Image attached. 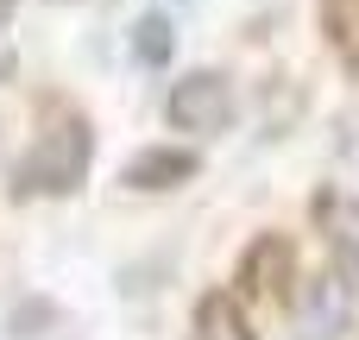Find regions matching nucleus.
Listing matches in <instances>:
<instances>
[{
	"mask_svg": "<svg viewBox=\"0 0 359 340\" xmlns=\"http://www.w3.org/2000/svg\"><path fill=\"white\" fill-rule=\"evenodd\" d=\"M322 32H328L334 57L359 69V0H322Z\"/></svg>",
	"mask_w": 359,
	"mask_h": 340,
	"instance_id": "1a4fd4ad",
	"label": "nucleus"
},
{
	"mask_svg": "<svg viewBox=\"0 0 359 340\" xmlns=\"http://www.w3.org/2000/svg\"><path fill=\"white\" fill-rule=\"evenodd\" d=\"M164 120L177 126V132H221L227 120H233V88H227V76L221 69H189L177 88H170V101H164Z\"/></svg>",
	"mask_w": 359,
	"mask_h": 340,
	"instance_id": "f03ea898",
	"label": "nucleus"
},
{
	"mask_svg": "<svg viewBox=\"0 0 359 340\" xmlns=\"http://www.w3.org/2000/svg\"><path fill=\"white\" fill-rule=\"evenodd\" d=\"M13 6H19V0H0V25H6V19H13Z\"/></svg>",
	"mask_w": 359,
	"mask_h": 340,
	"instance_id": "9b49d317",
	"label": "nucleus"
},
{
	"mask_svg": "<svg viewBox=\"0 0 359 340\" xmlns=\"http://www.w3.org/2000/svg\"><path fill=\"white\" fill-rule=\"evenodd\" d=\"M88 164H95V132H88V120L50 107L44 126H38V139H32V151L13 164V196H19V202H32V196H69V189H82Z\"/></svg>",
	"mask_w": 359,
	"mask_h": 340,
	"instance_id": "f257e3e1",
	"label": "nucleus"
},
{
	"mask_svg": "<svg viewBox=\"0 0 359 340\" xmlns=\"http://www.w3.org/2000/svg\"><path fill=\"white\" fill-rule=\"evenodd\" d=\"M202 170V158L189 151V145H151V151H139L133 164H126V189H139V196H158V189H177V183H189Z\"/></svg>",
	"mask_w": 359,
	"mask_h": 340,
	"instance_id": "423d86ee",
	"label": "nucleus"
},
{
	"mask_svg": "<svg viewBox=\"0 0 359 340\" xmlns=\"http://www.w3.org/2000/svg\"><path fill=\"white\" fill-rule=\"evenodd\" d=\"M13 69H19V57H13V50L0 44V82H13Z\"/></svg>",
	"mask_w": 359,
	"mask_h": 340,
	"instance_id": "9d476101",
	"label": "nucleus"
},
{
	"mask_svg": "<svg viewBox=\"0 0 359 340\" xmlns=\"http://www.w3.org/2000/svg\"><path fill=\"white\" fill-rule=\"evenodd\" d=\"M196 340H252V322H246L240 297L208 290V297L196 303Z\"/></svg>",
	"mask_w": 359,
	"mask_h": 340,
	"instance_id": "0eeeda50",
	"label": "nucleus"
},
{
	"mask_svg": "<svg viewBox=\"0 0 359 340\" xmlns=\"http://www.w3.org/2000/svg\"><path fill=\"white\" fill-rule=\"evenodd\" d=\"M133 57H139L145 69H164V63L177 57V25H170V13H139V19H133Z\"/></svg>",
	"mask_w": 359,
	"mask_h": 340,
	"instance_id": "6e6552de",
	"label": "nucleus"
},
{
	"mask_svg": "<svg viewBox=\"0 0 359 340\" xmlns=\"http://www.w3.org/2000/svg\"><path fill=\"white\" fill-rule=\"evenodd\" d=\"M347 328H353V290L334 271L309 278V290L297 297V340H341Z\"/></svg>",
	"mask_w": 359,
	"mask_h": 340,
	"instance_id": "7ed1b4c3",
	"label": "nucleus"
},
{
	"mask_svg": "<svg viewBox=\"0 0 359 340\" xmlns=\"http://www.w3.org/2000/svg\"><path fill=\"white\" fill-rule=\"evenodd\" d=\"M316 227H322V240L334 252V278L347 290H359V202L341 196V189H322L316 196Z\"/></svg>",
	"mask_w": 359,
	"mask_h": 340,
	"instance_id": "39448f33",
	"label": "nucleus"
},
{
	"mask_svg": "<svg viewBox=\"0 0 359 340\" xmlns=\"http://www.w3.org/2000/svg\"><path fill=\"white\" fill-rule=\"evenodd\" d=\"M290 278H297V246H290V233H259V240L240 252V271H233L240 297H284Z\"/></svg>",
	"mask_w": 359,
	"mask_h": 340,
	"instance_id": "20e7f679",
	"label": "nucleus"
}]
</instances>
